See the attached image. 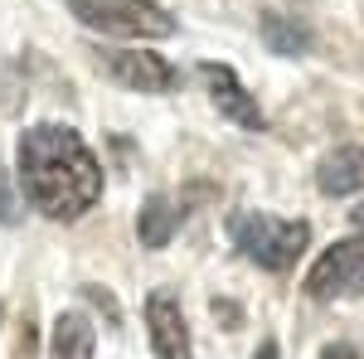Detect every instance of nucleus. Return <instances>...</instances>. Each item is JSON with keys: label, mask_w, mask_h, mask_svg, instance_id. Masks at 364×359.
<instances>
[{"label": "nucleus", "mask_w": 364, "mask_h": 359, "mask_svg": "<svg viewBox=\"0 0 364 359\" xmlns=\"http://www.w3.org/2000/svg\"><path fill=\"white\" fill-rule=\"evenodd\" d=\"M15 170L25 199L54 223H73L102 199V166L73 127L39 122L20 132Z\"/></svg>", "instance_id": "1"}, {"label": "nucleus", "mask_w": 364, "mask_h": 359, "mask_svg": "<svg viewBox=\"0 0 364 359\" xmlns=\"http://www.w3.org/2000/svg\"><path fill=\"white\" fill-rule=\"evenodd\" d=\"M228 233H233L238 252L257 267H267V272H287L311 243V228L301 219L291 223V219H272V214H233Z\"/></svg>", "instance_id": "2"}, {"label": "nucleus", "mask_w": 364, "mask_h": 359, "mask_svg": "<svg viewBox=\"0 0 364 359\" xmlns=\"http://www.w3.org/2000/svg\"><path fill=\"white\" fill-rule=\"evenodd\" d=\"M68 15L83 29L112 39H170L175 15L156 0H68Z\"/></svg>", "instance_id": "3"}, {"label": "nucleus", "mask_w": 364, "mask_h": 359, "mask_svg": "<svg viewBox=\"0 0 364 359\" xmlns=\"http://www.w3.org/2000/svg\"><path fill=\"white\" fill-rule=\"evenodd\" d=\"M360 291H364V238L331 243L306 272L311 301H336V296H360Z\"/></svg>", "instance_id": "4"}, {"label": "nucleus", "mask_w": 364, "mask_h": 359, "mask_svg": "<svg viewBox=\"0 0 364 359\" xmlns=\"http://www.w3.org/2000/svg\"><path fill=\"white\" fill-rule=\"evenodd\" d=\"M92 58L127 92H175L180 87V68L161 54H146V49H97Z\"/></svg>", "instance_id": "5"}, {"label": "nucleus", "mask_w": 364, "mask_h": 359, "mask_svg": "<svg viewBox=\"0 0 364 359\" xmlns=\"http://www.w3.org/2000/svg\"><path fill=\"white\" fill-rule=\"evenodd\" d=\"M146 331H151L156 359H195L185 311H180V301H175L170 291H151V296H146Z\"/></svg>", "instance_id": "6"}, {"label": "nucleus", "mask_w": 364, "mask_h": 359, "mask_svg": "<svg viewBox=\"0 0 364 359\" xmlns=\"http://www.w3.org/2000/svg\"><path fill=\"white\" fill-rule=\"evenodd\" d=\"M199 78L209 83V97H214V107L224 112L228 122H238L243 132H262V127H267V117H262V107H257V97L238 83V73H233L228 63H199Z\"/></svg>", "instance_id": "7"}, {"label": "nucleus", "mask_w": 364, "mask_h": 359, "mask_svg": "<svg viewBox=\"0 0 364 359\" xmlns=\"http://www.w3.org/2000/svg\"><path fill=\"white\" fill-rule=\"evenodd\" d=\"M316 185H321V194H331V199L364 190V146H340V151H331L321 161V170H316Z\"/></svg>", "instance_id": "8"}, {"label": "nucleus", "mask_w": 364, "mask_h": 359, "mask_svg": "<svg viewBox=\"0 0 364 359\" xmlns=\"http://www.w3.org/2000/svg\"><path fill=\"white\" fill-rule=\"evenodd\" d=\"M185 219V209L170 199V194H151L146 204H141V219H136V238L141 248H166L170 238H175V228Z\"/></svg>", "instance_id": "9"}, {"label": "nucleus", "mask_w": 364, "mask_h": 359, "mask_svg": "<svg viewBox=\"0 0 364 359\" xmlns=\"http://www.w3.org/2000/svg\"><path fill=\"white\" fill-rule=\"evenodd\" d=\"M97 350V331L83 311H63L54 321V335H49V355L54 359H92Z\"/></svg>", "instance_id": "10"}, {"label": "nucleus", "mask_w": 364, "mask_h": 359, "mask_svg": "<svg viewBox=\"0 0 364 359\" xmlns=\"http://www.w3.org/2000/svg\"><path fill=\"white\" fill-rule=\"evenodd\" d=\"M257 29H262V44L272 49V54H306L311 49V29L296 25V20H287V15H277V10H262V20H257Z\"/></svg>", "instance_id": "11"}, {"label": "nucleus", "mask_w": 364, "mask_h": 359, "mask_svg": "<svg viewBox=\"0 0 364 359\" xmlns=\"http://www.w3.org/2000/svg\"><path fill=\"white\" fill-rule=\"evenodd\" d=\"M0 223H20V204H15V190H10L5 170H0Z\"/></svg>", "instance_id": "12"}, {"label": "nucleus", "mask_w": 364, "mask_h": 359, "mask_svg": "<svg viewBox=\"0 0 364 359\" xmlns=\"http://www.w3.org/2000/svg\"><path fill=\"white\" fill-rule=\"evenodd\" d=\"M83 296L97 306V311H107V321H112V326H122V311H117V301L102 291V286H83Z\"/></svg>", "instance_id": "13"}, {"label": "nucleus", "mask_w": 364, "mask_h": 359, "mask_svg": "<svg viewBox=\"0 0 364 359\" xmlns=\"http://www.w3.org/2000/svg\"><path fill=\"white\" fill-rule=\"evenodd\" d=\"M321 359H360V355H355L350 345H326V350H321Z\"/></svg>", "instance_id": "14"}, {"label": "nucleus", "mask_w": 364, "mask_h": 359, "mask_svg": "<svg viewBox=\"0 0 364 359\" xmlns=\"http://www.w3.org/2000/svg\"><path fill=\"white\" fill-rule=\"evenodd\" d=\"M252 359H282V355H277V340H262V345H257V355H252Z\"/></svg>", "instance_id": "15"}, {"label": "nucleus", "mask_w": 364, "mask_h": 359, "mask_svg": "<svg viewBox=\"0 0 364 359\" xmlns=\"http://www.w3.org/2000/svg\"><path fill=\"white\" fill-rule=\"evenodd\" d=\"M214 316H224V321H238V311H233L228 301H214Z\"/></svg>", "instance_id": "16"}, {"label": "nucleus", "mask_w": 364, "mask_h": 359, "mask_svg": "<svg viewBox=\"0 0 364 359\" xmlns=\"http://www.w3.org/2000/svg\"><path fill=\"white\" fill-rule=\"evenodd\" d=\"M350 223H355V228H360V233H364V199H360V204H355V209H350Z\"/></svg>", "instance_id": "17"}, {"label": "nucleus", "mask_w": 364, "mask_h": 359, "mask_svg": "<svg viewBox=\"0 0 364 359\" xmlns=\"http://www.w3.org/2000/svg\"><path fill=\"white\" fill-rule=\"evenodd\" d=\"M0 321H5V306H0Z\"/></svg>", "instance_id": "18"}]
</instances>
